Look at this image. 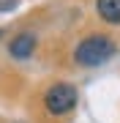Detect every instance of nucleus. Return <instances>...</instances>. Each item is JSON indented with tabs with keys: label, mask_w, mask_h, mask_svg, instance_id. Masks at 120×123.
I'll return each instance as SVG.
<instances>
[{
	"label": "nucleus",
	"mask_w": 120,
	"mask_h": 123,
	"mask_svg": "<svg viewBox=\"0 0 120 123\" xmlns=\"http://www.w3.org/2000/svg\"><path fill=\"white\" fill-rule=\"evenodd\" d=\"M117 52L115 41L107 38V36H87L85 41H79L74 49V60L85 68H96V66H104L107 60H112Z\"/></svg>",
	"instance_id": "1"
},
{
	"label": "nucleus",
	"mask_w": 120,
	"mask_h": 123,
	"mask_svg": "<svg viewBox=\"0 0 120 123\" xmlns=\"http://www.w3.org/2000/svg\"><path fill=\"white\" fill-rule=\"evenodd\" d=\"M76 101H79V93H76V88L68 85V82H55L52 88H46V93H44V107H46L49 115H55V118L68 115L76 107Z\"/></svg>",
	"instance_id": "2"
},
{
	"label": "nucleus",
	"mask_w": 120,
	"mask_h": 123,
	"mask_svg": "<svg viewBox=\"0 0 120 123\" xmlns=\"http://www.w3.org/2000/svg\"><path fill=\"white\" fill-rule=\"evenodd\" d=\"M33 49H36V36H33V33H19L17 38H11L8 55L17 57V60H25V57L33 55Z\"/></svg>",
	"instance_id": "3"
},
{
	"label": "nucleus",
	"mask_w": 120,
	"mask_h": 123,
	"mask_svg": "<svg viewBox=\"0 0 120 123\" xmlns=\"http://www.w3.org/2000/svg\"><path fill=\"white\" fill-rule=\"evenodd\" d=\"M96 11L104 22L120 25V0H96Z\"/></svg>",
	"instance_id": "4"
},
{
	"label": "nucleus",
	"mask_w": 120,
	"mask_h": 123,
	"mask_svg": "<svg viewBox=\"0 0 120 123\" xmlns=\"http://www.w3.org/2000/svg\"><path fill=\"white\" fill-rule=\"evenodd\" d=\"M19 6V0H0V14H6V11H14Z\"/></svg>",
	"instance_id": "5"
}]
</instances>
